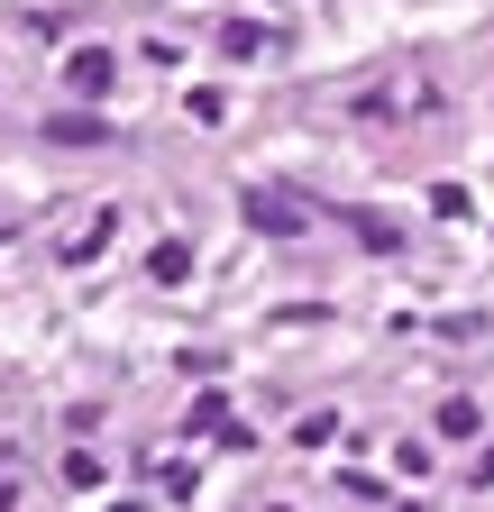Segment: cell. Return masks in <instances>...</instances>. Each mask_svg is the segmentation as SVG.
Masks as SVG:
<instances>
[{
    "label": "cell",
    "mask_w": 494,
    "mask_h": 512,
    "mask_svg": "<svg viewBox=\"0 0 494 512\" xmlns=\"http://www.w3.org/2000/svg\"><path fill=\"white\" fill-rule=\"evenodd\" d=\"M65 83H74L83 101H101V92L119 83V55H110V46H74V64H65Z\"/></svg>",
    "instance_id": "obj_1"
},
{
    "label": "cell",
    "mask_w": 494,
    "mask_h": 512,
    "mask_svg": "<svg viewBox=\"0 0 494 512\" xmlns=\"http://www.w3.org/2000/svg\"><path fill=\"white\" fill-rule=\"evenodd\" d=\"M46 147H110V128L92 110H46Z\"/></svg>",
    "instance_id": "obj_2"
},
{
    "label": "cell",
    "mask_w": 494,
    "mask_h": 512,
    "mask_svg": "<svg viewBox=\"0 0 494 512\" xmlns=\"http://www.w3.org/2000/svg\"><path fill=\"white\" fill-rule=\"evenodd\" d=\"M247 220H257L266 238H302V211L284 202V192H266V183H257V192H247Z\"/></svg>",
    "instance_id": "obj_3"
},
{
    "label": "cell",
    "mask_w": 494,
    "mask_h": 512,
    "mask_svg": "<svg viewBox=\"0 0 494 512\" xmlns=\"http://www.w3.org/2000/svg\"><path fill=\"white\" fill-rule=\"evenodd\" d=\"M147 275H156V284H183V275H193V247H183V238H156Z\"/></svg>",
    "instance_id": "obj_4"
},
{
    "label": "cell",
    "mask_w": 494,
    "mask_h": 512,
    "mask_svg": "<svg viewBox=\"0 0 494 512\" xmlns=\"http://www.w3.org/2000/svg\"><path fill=\"white\" fill-rule=\"evenodd\" d=\"M220 46H229V55H257V46H266V28H257V19H229V28H220Z\"/></svg>",
    "instance_id": "obj_5"
},
{
    "label": "cell",
    "mask_w": 494,
    "mask_h": 512,
    "mask_svg": "<svg viewBox=\"0 0 494 512\" xmlns=\"http://www.w3.org/2000/svg\"><path fill=\"white\" fill-rule=\"evenodd\" d=\"M348 229H357V238H366V247H376V256H385V247H394V220H376V211H348Z\"/></svg>",
    "instance_id": "obj_6"
},
{
    "label": "cell",
    "mask_w": 494,
    "mask_h": 512,
    "mask_svg": "<svg viewBox=\"0 0 494 512\" xmlns=\"http://www.w3.org/2000/svg\"><path fill=\"white\" fill-rule=\"evenodd\" d=\"M183 430H229V403H220V394H202V403H193V421H183Z\"/></svg>",
    "instance_id": "obj_7"
},
{
    "label": "cell",
    "mask_w": 494,
    "mask_h": 512,
    "mask_svg": "<svg viewBox=\"0 0 494 512\" xmlns=\"http://www.w3.org/2000/svg\"><path fill=\"white\" fill-rule=\"evenodd\" d=\"M110 220H119V211H92V220H83V229H74V256H92V247H101V238H110Z\"/></svg>",
    "instance_id": "obj_8"
},
{
    "label": "cell",
    "mask_w": 494,
    "mask_h": 512,
    "mask_svg": "<svg viewBox=\"0 0 494 512\" xmlns=\"http://www.w3.org/2000/svg\"><path fill=\"white\" fill-rule=\"evenodd\" d=\"M476 430V403H440V439H467Z\"/></svg>",
    "instance_id": "obj_9"
}]
</instances>
